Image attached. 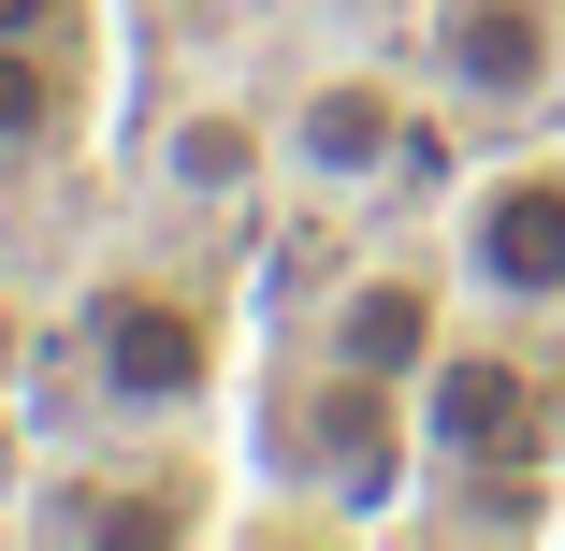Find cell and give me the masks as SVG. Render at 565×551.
I'll use <instances>...</instances> for the list:
<instances>
[{
  "instance_id": "obj_1",
  "label": "cell",
  "mask_w": 565,
  "mask_h": 551,
  "mask_svg": "<svg viewBox=\"0 0 565 551\" xmlns=\"http://www.w3.org/2000/svg\"><path fill=\"white\" fill-rule=\"evenodd\" d=\"M420 479L449 494H406V522H449V537H536L551 494H565V349L536 319L479 305L449 319V349L420 363Z\"/></svg>"
},
{
  "instance_id": "obj_2",
  "label": "cell",
  "mask_w": 565,
  "mask_h": 551,
  "mask_svg": "<svg viewBox=\"0 0 565 551\" xmlns=\"http://www.w3.org/2000/svg\"><path fill=\"white\" fill-rule=\"evenodd\" d=\"M247 465L290 479V522H406V479H420V392L406 378H363L333 349H276L247 378Z\"/></svg>"
},
{
  "instance_id": "obj_3",
  "label": "cell",
  "mask_w": 565,
  "mask_h": 551,
  "mask_svg": "<svg viewBox=\"0 0 565 551\" xmlns=\"http://www.w3.org/2000/svg\"><path fill=\"white\" fill-rule=\"evenodd\" d=\"M58 363L102 406V435H203L217 392H233V319H217L189 276H160V262H117V276L73 290Z\"/></svg>"
},
{
  "instance_id": "obj_4",
  "label": "cell",
  "mask_w": 565,
  "mask_h": 551,
  "mask_svg": "<svg viewBox=\"0 0 565 551\" xmlns=\"http://www.w3.org/2000/svg\"><path fill=\"white\" fill-rule=\"evenodd\" d=\"M435 160H449V102L406 87L392 59H319V73L276 102V189H305V203H333V218L392 203V189L435 174Z\"/></svg>"
},
{
  "instance_id": "obj_5",
  "label": "cell",
  "mask_w": 565,
  "mask_h": 551,
  "mask_svg": "<svg viewBox=\"0 0 565 551\" xmlns=\"http://www.w3.org/2000/svg\"><path fill=\"white\" fill-rule=\"evenodd\" d=\"M15 522L30 537H102V551H160V537L233 522V494H217V451H189V435H117V451H58Z\"/></svg>"
},
{
  "instance_id": "obj_6",
  "label": "cell",
  "mask_w": 565,
  "mask_h": 551,
  "mask_svg": "<svg viewBox=\"0 0 565 551\" xmlns=\"http://www.w3.org/2000/svg\"><path fill=\"white\" fill-rule=\"evenodd\" d=\"M449 276L465 305H508V319H565V146H508L449 189Z\"/></svg>"
},
{
  "instance_id": "obj_7",
  "label": "cell",
  "mask_w": 565,
  "mask_h": 551,
  "mask_svg": "<svg viewBox=\"0 0 565 551\" xmlns=\"http://www.w3.org/2000/svg\"><path fill=\"white\" fill-rule=\"evenodd\" d=\"M420 87L465 131H522L565 102V0H420Z\"/></svg>"
},
{
  "instance_id": "obj_8",
  "label": "cell",
  "mask_w": 565,
  "mask_h": 551,
  "mask_svg": "<svg viewBox=\"0 0 565 551\" xmlns=\"http://www.w3.org/2000/svg\"><path fill=\"white\" fill-rule=\"evenodd\" d=\"M449 319H465V276H449V247H349V262L305 290L290 335H305V349H333V363H363V378H406V392H420V363L449 349Z\"/></svg>"
},
{
  "instance_id": "obj_9",
  "label": "cell",
  "mask_w": 565,
  "mask_h": 551,
  "mask_svg": "<svg viewBox=\"0 0 565 551\" xmlns=\"http://www.w3.org/2000/svg\"><path fill=\"white\" fill-rule=\"evenodd\" d=\"M102 102V59L87 44H0V160H58Z\"/></svg>"
},
{
  "instance_id": "obj_10",
  "label": "cell",
  "mask_w": 565,
  "mask_h": 551,
  "mask_svg": "<svg viewBox=\"0 0 565 551\" xmlns=\"http://www.w3.org/2000/svg\"><path fill=\"white\" fill-rule=\"evenodd\" d=\"M160 189H174V203H262V189H276V117H247V102H189L174 146H160Z\"/></svg>"
},
{
  "instance_id": "obj_11",
  "label": "cell",
  "mask_w": 565,
  "mask_h": 551,
  "mask_svg": "<svg viewBox=\"0 0 565 551\" xmlns=\"http://www.w3.org/2000/svg\"><path fill=\"white\" fill-rule=\"evenodd\" d=\"M0 44H87V0H0Z\"/></svg>"
}]
</instances>
